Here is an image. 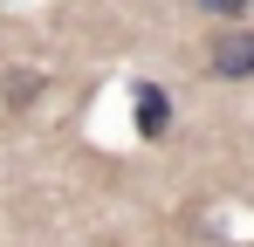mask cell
<instances>
[{
	"mask_svg": "<svg viewBox=\"0 0 254 247\" xmlns=\"http://www.w3.org/2000/svg\"><path fill=\"white\" fill-rule=\"evenodd\" d=\"M206 69L220 82H248L254 76V28H241V21H220L206 35Z\"/></svg>",
	"mask_w": 254,
	"mask_h": 247,
	"instance_id": "cell-1",
	"label": "cell"
},
{
	"mask_svg": "<svg viewBox=\"0 0 254 247\" xmlns=\"http://www.w3.org/2000/svg\"><path fill=\"white\" fill-rule=\"evenodd\" d=\"M165 130H172V96L158 89V82H137V137L158 144Z\"/></svg>",
	"mask_w": 254,
	"mask_h": 247,
	"instance_id": "cell-2",
	"label": "cell"
},
{
	"mask_svg": "<svg viewBox=\"0 0 254 247\" xmlns=\"http://www.w3.org/2000/svg\"><path fill=\"white\" fill-rule=\"evenodd\" d=\"M199 14H213V21H241L248 14V0H192Z\"/></svg>",
	"mask_w": 254,
	"mask_h": 247,
	"instance_id": "cell-3",
	"label": "cell"
},
{
	"mask_svg": "<svg viewBox=\"0 0 254 247\" xmlns=\"http://www.w3.org/2000/svg\"><path fill=\"white\" fill-rule=\"evenodd\" d=\"M7 103H14V110H28V103H35V69H14V89H7Z\"/></svg>",
	"mask_w": 254,
	"mask_h": 247,
	"instance_id": "cell-4",
	"label": "cell"
}]
</instances>
